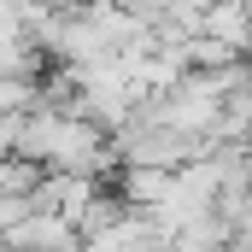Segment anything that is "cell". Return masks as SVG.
I'll list each match as a JSON object with an SVG mask.
<instances>
[{
  "instance_id": "obj_1",
  "label": "cell",
  "mask_w": 252,
  "mask_h": 252,
  "mask_svg": "<svg viewBox=\"0 0 252 252\" xmlns=\"http://www.w3.org/2000/svg\"><path fill=\"white\" fill-rule=\"evenodd\" d=\"M6 247H82L76 241V223L59 211H24L18 223H6Z\"/></svg>"
},
{
  "instance_id": "obj_2",
  "label": "cell",
  "mask_w": 252,
  "mask_h": 252,
  "mask_svg": "<svg viewBox=\"0 0 252 252\" xmlns=\"http://www.w3.org/2000/svg\"><path fill=\"white\" fill-rule=\"evenodd\" d=\"M199 30L217 35V41H229L235 53H247V41H252V30H247V0H205V6H199Z\"/></svg>"
}]
</instances>
